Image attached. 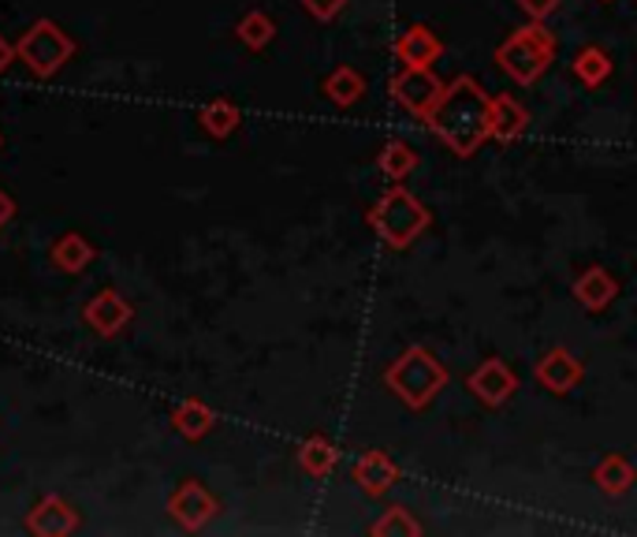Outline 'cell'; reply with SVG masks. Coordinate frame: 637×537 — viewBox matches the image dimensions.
Here are the masks:
<instances>
[{"label": "cell", "mask_w": 637, "mask_h": 537, "mask_svg": "<svg viewBox=\"0 0 637 537\" xmlns=\"http://www.w3.org/2000/svg\"><path fill=\"white\" fill-rule=\"evenodd\" d=\"M425 124L433 127V135L444 142L451 154L474 157L481 142L492 135V97L481 90L474 75H459L455 83L444 86V94L433 105V113L425 116Z\"/></svg>", "instance_id": "cell-1"}, {"label": "cell", "mask_w": 637, "mask_h": 537, "mask_svg": "<svg viewBox=\"0 0 637 537\" xmlns=\"http://www.w3.org/2000/svg\"><path fill=\"white\" fill-rule=\"evenodd\" d=\"M384 384L410 411H425L429 403L444 392L448 370L429 348H407L392 366L384 370Z\"/></svg>", "instance_id": "cell-2"}, {"label": "cell", "mask_w": 637, "mask_h": 537, "mask_svg": "<svg viewBox=\"0 0 637 537\" xmlns=\"http://www.w3.org/2000/svg\"><path fill=\"white\" fill-rule=\"evenodd\" d=\"M429 220H433V213L399 184L388 187L384 195L377 198V206L369 209V225H373L377 236L384 239V247H392V250H407L410 242L429 228Z\"/></svg>", "instance_id": "cell-3"}, {"label": "cell", "mask_w": 637, "mask_h": 537, "mask_svg": "<svg viewBox=\"0 0 637 537\" xmlns=\"http://www.w3.org/2000/svg\"><path fill=\"white\" fill-rule=\"evenodd\" d=\"M556 60V38L548 27L530 23L518 27L507 42H500L496 49V64L507 79H515L518 86H533L537 79L548 71V64Z\"/></svg>", "instance_id": "cell-4"}, {"label": "cell", "mask_w": 637, "mask_h": 537, "mask_svg": "<svg viewBox=\"0 0 637 537\" xmlns=\"http://www.w3.org/2000/svg\"><path fill=\"white\" fill-rule=\"evenodd\" d=\"M388 94H392L395 105H403L410 116L425 120L433 113L440 94H444V83L436 79L433 68H403L392 83H388Z\"/></svg>", "instance_id": "cell-5"}, {"label": "cell", "mask_w": 637, "mask_h": 537, "mask_svg": "<svg viewBox=\"0 0 637 537\" xmlns=\"http://www.w3.org/2000/svg\"><path fill=\"white\" fill-rule=\"evenodd\" d=\"M466 384H470V392H474V396L485 403V407H503V403H507L518 392L515 370H511L503 359H485L466 378Z\"/></svg>", "instance_id": "cell-6"}, {"label": "cell", "mask_w": 637, "mask_h": 537, "mask_svg": "<svg viewBox=\"0 0 637 537\" xmlns=\"http://www.w3.org/2000/svg\"><path fill=\"white\" fill-rule=\"evenodd\" d=\"M533 378H537L541 389H548V392H556V396H563V392L578 389L582 378H585V370H582V362L574 359L567 348H552L537 362V366H533Z\"/></svg>", "instance_id": "cell-7"}, {"label": "cell", "mask_w": 637, "mask_h": 537, "mask_svg": "<svg viewBox=\"0 0 637 537\" xmlns=\"http://www.w3.org/2000/svg\"><path fill=\"white\" fill-rule=\"evenodd\" d=\"M355 482L366 496H384L399 482V467L388 452H362L355 463Z\"/></svg>", "instance_id": "cell-8"}, {"label": "cell", "mask_w": 637, "mask_h": 537, "mask_svg": "<svg viewBox=\"0 0 637 537\" xmlns=\"http://www.w3.org/2000/svg\"><path fill=\"white\" fill-rule=\"evenodd\" d=\"M395 56L403 60V68H429V64H436V60L444 56V42H440L429 27L414 23L395 42Z\"/></svg>", "instance_id": "cell-9"}, {"label": "cell", "mask_w": 637, "mask_h": 537, "mask_svg": "<svg viewBox=\"0 0 637 537\" xmlns=\"http://www.w3.org/2000/svg\"><path fill=\"white\" fill-rule=\"evenodd\" d=\"M615 296H619V280H615L604 266H589L578 280H574V299L593 313L612 307Z\"/></svg>", "instance_id": "cell-10"}, {"label": "cell", "mask_w": 637, "mask_h": 537, "mask_svg": "<svg viewBox=\"0 0 637 537\" xmlns=\"http://www.w3.org/2000/svg\"><path fill=\"white\" fill-rule=\"evenodd\" d=\"M68 53H71V45L64 42V38H60V30H53V27H38L34 34H30L27 42H23V56L38 71L60 68V60H64Z\"/></svg>", "instance_id": "cell-11"}, {"label": "cell", "mask_w": 637, "mask_h": 537, "mask_svg": "<svg viewBox=\"0 0 637 537\" xmlns=\"http://www.w3.org/2000/svg\"><path fill=\"white\" fill-rule=\"evenodd\" d=\"M526 109L518 105V97L496 94L492 97V138L496 142H515L526 131Z\"/></svg>", "instance_id": "cell-12"}, {"label": "cell", "mask_w": 637, "mask_h": 537, "mask_svg": "<svg viewBox=\"0 0 637 537\" xmlns=\"http://www.w3.org/2000/svg\"><path fill=\"white\" fill-rule=\"evenodd\" d=\"M593 482H597L600 493L608 496H623L634 489L637 482V471L630 459H623V455H608V459H600V467L593 471Z\"/></svg>", "instance_id": "cell-13"}, {"label": "cell", "mask_w": 637, "mask_h": 537, "mask_svg": "<svg viewBox=\"0 0 637 537\" xmlns=\"http://www.w3.org/2000/svg\"><path fill=\"white\" fill-rule=\"evenodd\" d=\"M574 79L578 83H585V86H600V83H608L612 79V71H615V64H612V56L604 53L600 45H585L582 53H574Z\"/></svg>", "instance_id": "cell-14"}, {"label": "cell", "mask_w": 637, "mask_h": 537, "mask_svg": "<svg viewBox=\"0 0 637 537\" xmlns=\"http://www.w3.org/2000/svg\"><path fill=\"white\" fill-rule=\"evenodd\" d=\"M377 168L384 172L392 184H403L410 172L418 168V154L407 146V142H388V146L380 149V157H377Z\"/></svg>", "instance_id": "cell-15"}, {"label": "cell", "mask_w": 637, "mask_h": 537, "mask_svg": "<svg viewBox=\"0 0 637 537\" xmlns=\"http://www.w3.org/2000/svg\"><path fill=\"white\" fill-rule=\"evenodd\" d=\"M172 508H176V515L187 526H202L213 515V500H209V493L198 489V485H183L176 493V500H172Z\"/></svg>", "instance_id": "cell-16"}, {"label": "cell", "mask_w": 637, "mask_h": 537, "mask_svg": "<svg viewBox=\"0 0 637 537\" xmlns=\"http://www.w3.org/2000/svg\"><path fill=\"white\" fill-rule=\"evenodd\" d=\"M325 94L332 97L339 109H347V105H355V101L366 94V79L358 75L355 68H339V71H332V75L325 79Z\"/></svg>", "instance_id": "cell-17"}, {"label": "cell", "mask_w": 637, "mask_h": 537, "mask_svg": "<svg viewBox=\"0 0 637 537\" xmlns=\"http://www.w3.org/2000/svg\"><path fill=\"white\" fill-rule=\"evenodd\" d=\"M299 459H302V471L306 474H314V478H325V474L336 467V448L325 437H310V441L302 444Z\"/></svg>", "instance_id": "cell-18"}, {"label": "cell", "mask_w": 637, "mask_h": 537, "mask_svg": "<svg viewBox=\"0 0 637 537\" xmlns=\"http://www.w3.org/2000/svg\"><path fill=\"white\" fill-rule=\"evenodd\" d=\"M377 537H392V534H407V537H418L421 534V523L410 515L407 508H388L384 519L373 526Z\"/></svg>", "instance_id": "cell-19"}, {"label": "cell", "mask_w": 637, "mask_h": 537, "mask_svg": "<svg viewBox=\"0 0 637 537\" xmlns=\"http://www.w3.org/2000/svg\"><path fill=\"white\" fill-rule=\"evenodd\" d=\"M239 34H243V42L250 45V49H265V45L273 42L276 30H273V23L261 12H254V16H246L243 23H239Z\"/></svg>", "instance_id": "cell-20"}, {"label": "cell", "mask_w": 637, "mask_h": 537, "mask_svg": "<svg viewBox=\"0 0 637 537\" xmlns=\"http://www.w3.org/2000/svg\"><path fill=\"white\" fill-rule=\"evenodd\" d=\"M209 422H213V414L205 407H198V403H191V407H183L176 414V425L183 433H191V437H202V433L209 430Z\"/></svg>", "instance_id": "cell-21"}, {"label": "cell", "mask_w": 637, "mask_h": 537, "mask_svg": "<svg viewBox=\"0 0 637 537\" xmlns=\"http://www.w3.org/2000/svg\"><path fill=\"white\" fill-rule=\"evenodd\" d=\"M205 127H209L213 131V135H228V131L235 127V124H239V113H235V109L232 105H224V101H220V105H209V109H205Z\"/></svg>", "instance_id": "cell-22"}, {"label": "cell", "mask_w": 637, "mask_h": 537, "mask_svg": "<svg viewBox=\"0 0 637 537\" xmlns=\"http://www.w3.org/2000/svg\"><path fill=\"white\" fill-rule=\"evenodd\" d=\"M306 12H310L314 19H321V23H332V19L343 12L347 0H302Z\"/></svg>", "instance_id": "cell-23"}, {"label": "cell", "mask_w": 637, "mask_h": 537, "mask_svg": "<svg viewBox=\"0 0 637 537\" xmlns=\"http://www.w3.org/2000/svg\"><path fill=\"white\" fill-rule=\"evenodd\" d=\"M518 4H522V12L533 19V23H544L548 16H556L559 0H518Z\"/></svg>", "instance_id": "cell-24"}, {"label": "cell", "mask_w": 637, "mask_h": 537, "mask_svg": "<svg viewBox=\"0 0 637 537\" xmlns=\"http://www.w3.org/2000/svg\"><path fill=\"white\" fill-rule=\"evenodd\" d=\"M4 217H8V202L0 198V220H4Z\"/></svg>", "instance_id": "cell-25"}, {"label": "cell", "mask_w": 637, "mask_h": 537, "mask_svg": "<svg viewBox=\"0 0 637 537\" xmlns=\"http://www.w3.org/2000/svg\"><path fill=\"white\" fill-rule=\"evenodd\" d=\"M4 64H8V49L0 45V68H4Z\"/></svg>", "instance_id": "cell-26"}]
</instances>
